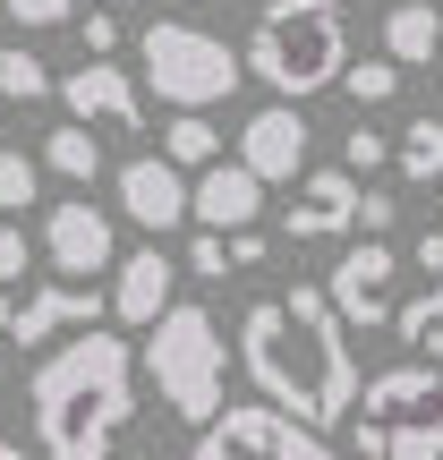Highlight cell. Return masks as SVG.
<instances>
[{"mask_svg":"<svg viewBox=\"0 0 443 460\" xmlns=\"http://www.w3.org/2000/svg\"><path fill=\"white\" fill-rule=\"evenodd\" d=\"M239 367L273 410H290L298 427L332 435L359 401V349H350V324L332 315V298L315 281L281 298H256L239 315Z\"/></svg>","mask_w":443,"mask_h":460,"instance_id":"cell-1","label":"cell"},{"mask_svg":"<svg viewBox=\"0 0 443 460\" xmlns=\"http://www.w3.org/2000/svg\"><path fill=\"white\" fill-rule=\"evenodd\" d=\"M26 418L43 460H111L137 418V349L120 324H85L26 376Z\"/></svg>","mask_w":443,"mask_h":460,"instance_id":"cell-2","label":"cell"},{"mask_svg":"<svg viewBox=\"0 0 443 460\" xmlns=\"http://www.w3.org/2000/svg\"><path fill=\"white\" fill-rule=\"evenodd\" d=\"M341 60H350L341 0H264V17L247 26V68L281 102H307L324 85H341Z\"/></svg>","mask_w":443,"mask_h":460,"instance_id":"cell-3","label":"cell"},{"mask_svg":"<svg viewBox=\"0 0 443 460\" xmlns=\"http://www.w3.org/2000/svg\"><path fill=\"white\" fill-rule=\"evenodd\" d=\"M137 376L163 393V410H171V418L205 427V418L230 401V349H222V324H214L205 307H180V298H171V307L146 324Z\"/></svg>","mask_w":443,"mask_h":460,"instance_id":"cell-4","label":"cell"},{"mask_svg":"<svg viewBox=\"0 0 443 460\" xmlns=\"http://www.w3.org/2000/svg\"><path fill=\"white\" fill-rule=\"evenodd\" d=\"M350 444L367 460H443V376L435 358H401L350 401Z\"/></svg>","mask_w":443,"mask_h":460,"instance_id":"cell-5","label":"cell"},{"mask_svg":"<svg viewBox=\"0 0 443 460\" xmlns=\"http://www.w3.org/2000/svg\"><path fill=\"white\" fill-rule=\"evenodd\" d=\"M137 60H146V85L163 102H180V111L230 102V85L247 77V60L222 43V34H205L197 17H154V26L137 34Z\"/></svg>","mask_w":443,"mask_h":460,"instance_id":"cell-6","label":"cell"},{"mask_svg":"<svg viewBox=\"0 0 443 460\" xmlns=\"http://www.w3.org/2000/svg\"><path fill=\"white\" fill-rule=\"evenodd\" d=\"M188 460H332V444L315 427H298L290 410H273V401H247V410H222L197 427V444Z\"/></svg>","mask_w":443,"mask_h":460,"instance_id":"cell-7","label":"cell"},{"mask_svg":"<svg viewBox=\"0 0 443 460\" xmlns=\"http://www.w3.org/2000/svg\"><path fill=\"white\" fill-rule=\"evenodd\" d=\"M393 273H401V256L384 239L341 247V264H332V281H324L332 315H341L350 332H384V324H393Z\"/></svg>","mask_w":443,"mask_h":460,"instance_id":"cell-8","label":"cell"},{"mask_svg":"<svg viewBox=\"0 0 443 460\" xmlns=\"http://www.w3.org/2000/svg\"><path fill=\"white\" fill-rule=\"evenodd\" d=\"M43 256H51V273H60V281H94V273H111L120 230H111L102 205L68 197V205H51V214H43Z\"/></svg>","mask_w":443,"mask_h":460,"instance_id":"cell-9","label":"cell"},{"mask_svg":"<svg viewBox=\"0 0 443 460\" xmlns=\"http://www.w3.org/2000/svg\"><path fill=\"white\" fill-rule=\"evenodd\" d=\"M111 188H120V214H128L146 239L188 222V171L171 154H137V163H111Z\"/></svg>","mask_w":443,"mask_h":460,"instance_id":"cell-10","label":"cell"},{"mask_svg":"<svg viewBox=\"0 0 443 460\" xmlns=\"http://www.w3.org/2000/svg\"><path fill=\"white\" fill-rule=\"evenodd\" d=\"M51 94H60L68 119H85V128H111V137H137V128H146L137 77H120L111 60H85V68H68V77H51Z\"/></svg>","mask_w":443,"mask_h":460,"instance_id":"cell-11","label":"cell"},{"mask_svg":"<svg viewBox=\"0 0 443 460\" xmlns=\"http://www.w3.org/2000/svg\"><path fill=\"white\" fill-rule=\"evenodd\" d=\"M239 163L256 171L264 188L307 171V119H298V102H264V111L239 119Z\"/></svg>","mask_w":443,"mask_h":460,"instance_id":"cell-12","label":"cell"},{"mask_svg":"<svg viewBox=\"0 0 443 460\" xmlns=\"http://www.w3.org/2000/svg\"><path fill=\"white\" fill-rule=\"evenodd\" d=\"M94 315H111V298H102V290H85V281H51V290L17 298L9 341H17V349H51L60 332H85Z\"/></svg>","mask_w":443,"mask_h":460,"instance_id":"cell-13","label":"cell"},{"mask_svg":"<svg viewBox=\"0 0 443 460\" xmlns=\"http://www.w3.org/2000/svg\"><path fill=\"white\" fill-rule=\"evenodd\" d=\"M171 290H180V273H171L163 247H128V256H111V324L120 332H146L154 315L171 307Z\"/></svg>","mask_w":443,"mask_h":460,"instance_id":"cell-14","label":"cell"},{"mask_svg":"<svg viewBox=\"0 0 443 460\" xmlns=\"http://www.w3.org/2000/svg\"><path fill=\"white\" fill-rule=\"evenodd\" d=\"M359 230V180L350 171H307L281 214V239H350Z\"/></svg>","mask_w":443,"mask_h":460,"instance_id":"cell-15","label":"cell"},{"mask_svg":"<svg viewBox=\"0 0 443 460\" xmlns=\"http://www.w3.org/2000/svg\"><path fill=\"white\" fill-rule=\"evenodd\" d=\"M256 214H264V180L247 163H222L188 188V222H205V230H247Z\"/></svg>","mask_w":443,"mask_h":460,"instance_id":"cell-16","label":"cell"},{"mask_svg":"<svg viewBox=\"0 0 443 460\" xmlns=\"http://www.w3.org/2000/svg\"><path fill=\"white\" fill-rule=\"evenodd\" d=\"M435 51H443V9L435 0H393V9H384V60L427 68Z\"/></svg>","mask_w":443,"mask_h":460,"instance_id":"cell-17","label":"cell"},{"mask_svg":"<svg viewBox=\"0 0 443 460\" xmlns=\"http://www.w3.org/2000/svg\"><path fill=\"white\" fill-rule=\"evenodd\" d=\"M264 256H273V239H256V222H247V230H205V239L188 247V264H197L205 281H230V273H256Z\"/></svg>","mask_w":443,"mask_h":460,"instance_id":"cell-18","label":"cell"},{"mask_svg":"<svg viewBox=\"0 0 443 460\" xmlns=\"http://www.w3.org/2000/svg\"><path fill=\"white\" fill-rule=\"evenodd\" d=\"M34 163H43V171H60V180H94V171H111L85 119H60V128L43 137V154H34Z\"/></svg>","mask_w":443,"mask_h":460,"instance_id":"cell-19","label":"cell"},{"mask_svg":"<svg viewBox=\"0 0 443 460\" xmlns=\"http://www.w3.org/2000/svg\"><path fill=\"white\" fill-rule=\"evenodd\" d=\"M393 332L410 341V358H435L443 367V281H435L427 298H401V307H393Z\"/></svg>","mask_w":443,"mask_h":460,"instance_id":"cell-20","label":"cell"},{"mask_svg":"<svg viewBox=\"0 0 443 460\" xmlns=\"http://www.w3.org/2000/svg\"><path fill=\"white\" fill-rule=\"evenodd\" d=\"M393 163H401V180L435 188L443 180V119H410V128L393 137Z\"/></svg>","mask_w":443,"mask_h":460,"instance_id":"cell-21","label":"cell"},{"mask_svg":"<svg viewBox=\"0 0 443 460\" xmlns=\"http://www.w3.org/2000/svg\"><path fill=\"white\" fill-rule=\"evenodd\" d=\"M43 94H51V68L26 43H0V102H43Z\"/></svg>","mask_w":443,"mask_h":460,"instance_id":"cell-22","label":"cell"},{"mask_svg":"<svg viewBox=\"0 0 443 460\" xmlns=\"http://www.w3.org/2000/svg\"><path fill=\"white\" fill-rule=\"evenodd\" d=\"M163 154H171L180 171H197V163H214V154H222V137H214V119H205V111H180V119L163 128Z\"/></svg>","mask_w":443,"mask_h":460,"instance_id":"cell-23","label":"cell"},{"mask_svg":"<svg viewBox=\"0 0 443 460\" xmlns=\"http://www.w3.org/2000/svg\"><path fill=\"white\" fill-rule=\"evenodd\" d=\"M341 85H350V102H367V111H376V102H393L401 94V60H341Z\"/></svg>","mask_w":443,"mask_h":460,"instance_id":"cell-24","label":"cell"},{"mask_svg":"<svg viewBox=\"0 0 443 460\" xmlns=\"http://www.w3.org/2000/svg\"><path fill=\"white\" fill-rule=\"evenodd\" d=\"M34 197H43V163H34V154H9V146H0V214H26Z\"/></svg>","mask_w":443,"mask_h":460,"instance_id":"cell-25","label":"cell"},{"mask_svg":"<svg viewBox=\"0 0 443 460\" xmlns=\"http://www.w3.org/2000/svg\"><path fill=\"white\" fill-rule=\"evenodd\" d=\"M0 9H9V26L51 34V26H68V17H77V0H0Z\"/></svg>","mask_w":443,"mask_h":460,"instance_id":"cell-26","label":"cell"},{"mask_svg":"<svg viewBox=\"0 0 443 460\" xmlns=\"http://www.w3.org/2000/svg\"><path fill=\"white\" fill-rule=\"evenodd\" d=\"M384 163H393V146H384V137L359 119V128L341 137V171H384Z\"/></svg>","mask_w":443,"mask_h":460,"instance_id":"cell-27","label":"cell"},{"mask_svg":"<svg viewBox=\"0 0 443 460\" xmlns=\"http://www.w3.org/2000/svg\"><path fill=\"white\" fill-rule=\"evenodd\" d=\"M77 43H85V60H111L120 51V17L102 9V0H94V17H77Z\"/></svg>","mask_w":443,"mask_h":460,"instance_id":"cell-28","label":"cell"},{"mask_svg":"<svg viewBox=\"0 0 443 460\" xmlns=\"http://www.w3.org/2000/svg\"><path fill=\"white\" fill-rule=\"evenodd\" d=\"M26 256H34V239H26L17 222H0V281H17V273H26Z\"/></svg>","mask_w":443,"mask_h":460,"instance_id":"cell-29","label":"cell"},{"mask_svg":"<svg viewBox=\"0 0 443 460\" xmlns=\"http://www.w3.org/2000/svg\"><path fill=\"white\" fill-rule=\"evenodd\" d=\"M393 222H401V205L384 188H359V230H393Z\"/></svg>","mask_w":443,"mask_h":460,"instance_id":"cell-30","label":"cell"},{"mask_svg":"<svg viewBox=\"0 0 443 460\" xmlns=\"http://www.w3.org/2000/svg\"><path fill=\"white\" fill-rule=\"evenodd\" d=\"M9 315H17V298H9V281H0V332H9Z\"/></svg>","mask_w":443,"mask_h":460,"instance_id":"cell-31","label":"cell"},{"mask_svg":"<svg viewBox=\"0 0 443 460\" xmlns=\"http://www.w3.org/2000/svg\"><path fill=\"white\" fill-rule=\"evenodd\" d=\"M0 460H26V452H17V444H0Z\"/></svg>","mask_w":443,"mask_h":460,"instance_id":"cell-32","label":"cell"},{"mask_svg":"<svg viewBox=\"0 0 443 460\" xmlns=\"http://www.w3.org/2000/svg\"><path fill=\"white\" fill-rule=\"evenodd\" d=\"M102 9H137V0H102Z\"/></svg>","mask_w":443,"mask_h":460,"instance_id":"cell-33","label":"cell"},{"mask_svg":"<svg viewBox=\"0 0 443 460\" xmlns=\"http://www.w3.org/2000/svg\"><path fill=\"white\" fill-rule=\"evenodd\" d=\"M120 460H154V452H120Z\"/></svg>","mask_w":443,"mask_h":460,"instance_id":"cell-34","label":"cell"},{"mask_svg":"<svg viewBox=\"0 0 443 460\" xmlns=\"http://www.w3.org/2000/svg\"><path fill=\"white\" fill-rule=\"evenodd\" d=\"M0 34H9V9H0Z\"/></svg>","mask_w":443,"mask_h":460,"instance_id":"cell-35","label":"cell"},{"mask_svg":"<svg viewBox=\"0 0 443 460\" xmlns=\"http://www.w3.org/2000/svg\"><path fill=\"white\" fill-rule=\"evenodd\" d=\"M0 393H9V376H0Z\"/></svg>","mask_w":443,"mask_h":460,"instance_id":"cell-36","label":"cell"},{"mask_svg":"<svg viewBox=\"0 0 443 460\" xmlns=\"http://www.w3.org/2000/svg\"><path fill=\"white\" fill-rule=\"evenodd\" d=\"M435 197H443V180H435Z\"/></svg>","mask_w":443,"mask_h":460,"instance_id":"cell-37","label":"cell"}]
</instances>
